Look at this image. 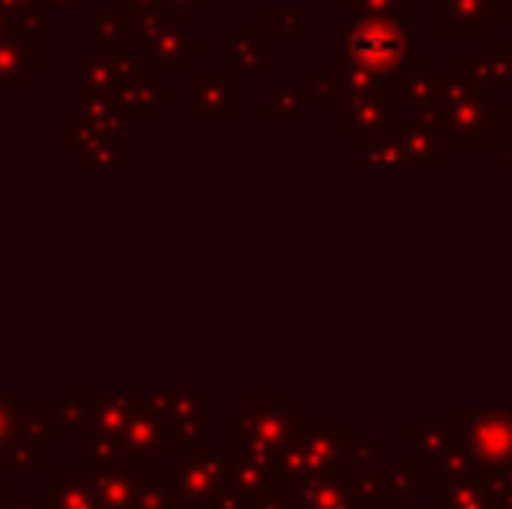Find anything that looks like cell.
<instances>
[{"instance_id": "6da1fadb", "label": "cell", "mask_w": 512, "mask_h": 509, "mask_svg": "<svg viewBox=\"0 0 512 509\" xmlns=\"http://www.w3.org/2000/svg\"><path fill=\"white\" fill-rule=\"evenodd\" d=\"M81 475L74 471H56L49 492H53V509H102L98 506V492H95V478L88 482H77Z\"/></svg>"}, {"instance_id": "7a4b0ae2", "label": "cell", "mask_w": 512, "mask_h": 509, "mask_svg": "<svg viewBox=\"0 0 512 509\" xmlns=\"http://www.w3.org/2000/svg\"><path fill=\"white\" fill-rule=\"evenodd\" d=\"M11 429H14V405L0 398V440H4Z\"/></svg>"}]
</instances>
